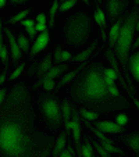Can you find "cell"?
<instances>
[{
	"instance_id": "obj_1",
	"label": "cell",
	"mask_w": 139,
	"mask_h": 157,
	"mask_svg": "<svg viewBox=\"0 0 139 157\" xmlns=\"http://www.w3.org/2000/svg\"><path fill=\"white\" fill-rule=\"evenodd\" d=\"M53 146L54 138L35 127L29 90L17 83L0 103V157H48Z\"/></svg>"
},
{
	"instance_id": "obj_2",
	"label": "cell",
	"mask_w": 139,
	"mask_h": 157,
	"mask_svg": "<svg viewBox=\"0 0 139 157\" xmlns=\"http://www.w3.org/2000/svg\"><path fill=\"white\" fill-rule=\"evenodd\" d=\"M103 70L102 63H92L78 72L70 90L74 103L95 113H111L128 109L129 103L124 96L110 93Z\"/></svg>"
},
{
	"instance_id": "obj_3",
	"label": "cell",
	"mask_w": 139,
	"mask_h": 157,
	"mask_svg": "<svg viewBox=\"0 0 139 157\" xmlns=\"http://www.w3.org/2000/svg\"><path fill=\"white\" fill-rule=\"evenodd\" d=\"M138 22H139V11L138 7L132 10L129 14H127V17L124 18L120 28V33L117 36V40H115L114 46V56L117 57V60L120 61L122 67V71H124V78L125 82H127L128 88L131 89V92L135 95V88L132 85V81H131V74L128 71V57H129V50H131V43H132V39L135 32L138 31Z\"/></svg>"
},
{
	"instance_id": "obj_4",
	"label": "cell",
	"mask_w": 139,
	"mask_h": 157,
	"mask_svg": "<svg viewBox=\"0 0 139 157\" xmlns=\"http://www.w3.org/2000/svg\"><path fill=\"white\" fill-rule=\"evenodd\" d=\"M89 33H91V18L82 11L71 15L64 25L65 40L72 48L82 46L88 40Z\"/></svg>"
},
{
	"instance_id": "obj_5",
	"label": "cell",
	"mask_w": 139,
	"mask_h": 157,
	"mask_svg": "<svg viewBox=\"0 0 139 157\" xmlns=\"http://www.w3.org/2000/svg\"><path fill=\"white\" fill-rule=\"evenodd\" d=\"M38 104L44 116V120L48 122V127L52 131L59 129L63 125V116L59 104V99L56 96L49 95V93H43V95L39 96Z\"/></svg>"
},
{
	"instance_id": "obj_6",
	"label": "cell",
	"mask_w": 139,
	"mask_h": 157,
	"mask_svg": "<svg viewBox=\"0 0 139 157\" xmlns=\"http://www.w3.org/2000/svg\"><path fill=\"white\" fill-rule=\"evenodd\" d=\"M70 127L72 131V138L75 140V149H77V156H81V118L78 109L75 104H71V117H70Z\"/></svg>"
},
{
	"instance_id": "obj_7",
	"label": "cell",
	"mask_w": 139,
	"mask_h": 157,
	"mask_svg": "<svg viewBox=\"0 0 139 157\" xmlns=\"http://www.w3.org/2000/svg\"><path fill=\"white\" fill-rule=\"evenodd\" d=\"M128 7V2L125 0H107L106 3V10L107 15H109V24H114L118 20Z\"/></svg>"
},
{
	"instance_id": "obj_8",
	"label": "cell",
	"mask_w": 139,
	"mask_h": 157,
	"mask_svg": "<svg viewBox=\"0 0 139 157\" xmlns=\"http://www.w3.org/2000/svg\"><path fill=\"white\" fill-rule=\"evenodd\" d=\"M106 56H107V59H109V61L111 63V65H113V70H114V72L117 74V79H120V82H121V85L124 86V89H127V92H128V95L132 98V100H133V103H135V106H139V101L135 99V96H133V93L131 92V89L128 88V85H127V82L124 81V78H122V75H121V72H120V65H118V63H117V59L114 57V53L111 52V49H109V50L106 52Z\"/></svg>"
},
{
	"instance_id": "obj_9",
	"label": "cell",
	"mask_w": 139,
	"mask_h": 157,
	"mask_svg": "<svg viewBox=\"0 0 139 157\" xmlns=\"http://www.w3.org/2000/svg\"><path fill=\"white\" fill-rule=\"evenodd\" d=\"M67 70H68V65L67 64H60V65H57V67H52V68L48 70V71L44 72L43 75H41V77H39V81L32 86V88L33 89H38L39 86L43 83V81H46V79H54V78H57L59 75H61L63 72H65Z\"/></svg>"
},
{
	"instance_id": "obj_10",
	"label": "cell",
	"mask_w": 139,
	"mask_h": 157,
	"mask_svg": "<svg viewBox=\"0 0 139 157\" xmlns=\"http://www.w3.org/2000/svg\"><path fill=\"white\" fill-rule=\"evenodd\" d=\"M99 131L104 133H122L125 132V127L122 125H118L117 122H111V121H99L95 122V125Z\"/></svg>"
},
{
	"instance_id": "obj_11",
	"label": "cell",
	"mask_w": 139,
	"mask_h": 157,
	"mask_svg": "<svg viewBox=\"0 0 139 157\" xmlns=\"http://www.w3.org/2000/svg\"><path fill=\"white\" fill-rule=\"evenodd\" d=\"M49 39H50V35H49V31L44 29L42 31V33L38 36V39L35 40V44L32 46V49H31V54L29 57H35L36 54L39 53V52H42L46 46H48L49 43Z\"/></svg>"
},
{
	"instance_id": "obj_12",
	"label": "cell",
	"mask_w": 139,
	"mask_h": 157,
	"mask_svg": "<svg viewBox=\"0 0 139 157\" xmlns=\"http://www.w3.org/2000/svg\"><path fill=\"white\" fill-rule=\"evenodd\" d=\"M4 33H6L7 39H9V42H10V46H11L13 63H14V65H17V64H18V60H20V57H21V49H20V46H18L17 40H15V38L13 36L11 31H10L9 28H4Z\"/></svg>"
},
{
	"instance_id": "obj_13",
	"label": "cell",
	"mask_w": 139,
	"mask_h": 157,
	"mask_svg": "<svg viewBox=\"0 0 139 157\" xmlns=\"http://www.w3.org/2000/svg\"><path fill=\"white\" fill-rule=\"evenodd\" d=\"M125 17H127V15H121V17L111 25V29H110V32H109V43H110L109 48L110 49H113L115 40H117V36H118V33H120V28H121V24H122V21H124Z\"/></svg>"
},
{
	"instance_id": "obj_14",
	"label": "cell",
	"mask_w": 139,
	"mask_h": 157,
	"mask_svg": "<svg viewBox=\"0 0 139 157\" xmlns=\"http://www.w3.org/2000/svg\"><path fill=\"white\" fill-rule=\"evenodd\" d=\"M121 140L127 146H129L136 154L139 153V132H133V133H129V135H122Z\"/></svg>"
},
{
	"instance_id": "obj_15",
	"label": "cell",
	"mask_w": 139,
	"mask_h": 157,
	"mask_svg": "<svg viewBox=\"0 0 139 157\" xmlns=\"http://www.w3.org/2000/svg\"><path fill=\"white\" fill-rule=\"evenodd\" d=\"M128 71H131L132 77L136 81L139 79V53H133L131 57H128Z\"/></svg>"
},
{
	"instance_id": "obj_16",
	"label": "cell",
	"mask_w": 139,
	"mask_h": 157,
	"mask_svg": "<svg viewBox=\"0 0 139 157\" xmlns=\"http://www.w3.org/2000/svg\"><path fill=\"white\" fill-rule=\"evenodd\" d=\"M61 116L64 118V125H65V132L71 133V127H70V117H71V104L68 100H64L61 104Z\"/></svg>"
},
{
	"instance_id": "obj_17",
	"label": "cell",
	"mask_w": 139,
	"mask_h": 157,
	"mask_svg": "<svg viewBox=\"0 0 139 157\" xmlns=\"http://www.w3.org/2000/svg\"><path fill=\"white\" fill-rule=\"evenodd\" d=\"M85 67H86V60L82 63V64L79 65V67H78L77 70H75V71H71V72H68L67 75H64V77H63L61 79H60V82L57 83V86H54V88H56V89H54V90H56V92H57V90H60V89H61L63 86H64L67 82H70V81H72V79H74V78L78 75V72H79L82 68H85Z\"/></svg>"
},
{
	"instance_id": "obj_18",
	"label": "cell",
	"mask_w": 139,
	"mask_h": 157,
	"mask_svg": "<svg viewBox=\"0 0 139 157\" xmlns=\"http://www.w3.org/2000/svg\"><path fill=\"white\" fill-rule=\"evenodd\" d=\"M95 21L98 22V25L100 27V32H102V39L106 40V17H104V13L102 11L99 7H96L95 10Z\"/></svg>"
},
{
	"instance_id": "obj_19",
	"label": "cell",
	"mask_w": 139,
	"mask_h": 157,
	"mask_svg": "<svg viewBox=\"0 0 139 157\" xmlns=\"http://www.w3.org/2000/svg\"><path fill=\"white\" fill-rule=\"evenodd\" d=\"M67 132H61L60 133V136L57 138V140H56V143H54V146H53V149H52V153H53V156L54 157H57L59 156V153L64 149V146H65V143H67Z\"/></svg>"
},
{
	"instance_id": "obj_20",
	"label": "cell",
	"mask_w": 139,
	"mask_h": 157,
	"mask_svg": "<svg viewBox=\"0 0 139 157\" xmlns=\"http://www.w3.org/2000/svg\"><path fill=\"white\" fill-rule=\"evenodd\" d=\"M82 122H83V124H85V127L88 128V129L91 131L92 133H95V135H96V136H98V139L100 140V142H109V143H114V140H111V139H109V138H106V136H104V135H103V132H102V131H99L96 127H93V125H92L91 122H89V120L82 118Z\"/></svg>"
},
{
	"instance_id": "obj_21",
	"label": "cell",
	"mask_w": 139,
	"mask_h": 157,
	"mask_svg": "<svg viewBox=\"0 0 139 157\" xmlns=\"http://www.w3.org/2000/svg\"><path fill=\"white\" fill-rule=\"evenodd\" d=\"M52 67H53V65H52V54H48V56L44 57L41 63H38L36 75H38V77H41V75H43L44 72L48 71V70H50Z\"/></svg>"
},
{
	"instance_id": "obj_22",
	"label": "cell",
	"mask_w": 139,
	"mask_h": 157,
	"mask_svg": "<svg viewBox=\"0 0 139 157\" xmlns=\"http://www.w3.org/2000/svg\"><path fill=\"white\" fill-rule=\"evenodd\" d=\"M96 46H98V42H93V43H92L91 46L86 49V50H83L82 53L77 54V56L71 57V59H70V61H85V60L88 59V57L91 56L92 53H93V50L96 49Z\"/></svg>"
},
{
	"instance_id": "obj_23",
	"label": "cell",
	"mask_w": 139,
	"mask_h": 157,
	"mask_svg": "<svg viewBox=\"0 0 139 157\" xmlns=\"http://www.w3.org/2000/svg\"><path fill=\"white\" fill-rule=\"evenodd\" d=\"M81 156H85V157H93L95 156V151L92 149V145L89 142V138L83 136V142L81 143Z\"/></svg>"
},
{
	"instance_id": "obj_24",
	"label": "cell",
	"mask_w": 139,
	"mask_h": 157,
	"mask_svg": "<svg viewBox=\"0 0 139 157\" xmlns=\"http://www.w3.org/2000/svg\"><path fill=\"white\" fill-rule=\"evenodd\" d=\"M78 113H79V116L82 117V118L89 120V121H95L99 117V113H95V111H91V110H86V109L78 110Z\"/></svg>"
},
{
	"instance_id": "obj_25",
	"label": "cell",
	"mask_w": 139,
	"mask_h": 157,
	"mask_svg": "<svg viewBox=\"0 0 139 157\" xmlns=\"http://www.w3.org/2000/svg\"><path fill=\"white\" fill-rule=\"evenodd\" d=\"M17 43H18V46H20L21 52H25V53L29 52V39L25 38L24 35H18Z\"/></svg>"
},
{
	"instance_id": "obj_26",
	"label": "cell",
	"mask_w": 139,
	"mask_h": 157,
	"mask_svg": "<svg viewBox=\"0 0 139 157\" xmlns=\"http://www.w3.org/2000/svg\"><path fill=\"white\" fill-rule=\"evenodd\" d=\"M59 0H53V6L50 9V20H49V27L53 28L54 27V17H56V13L59 11Z\"/></svg>"
},
{
	"instance_id": "obj_27",
	"label": "cell",
	"mask_w": 139,
	"mask_h": 157,
	"mask_svg": "<svg viewBox=\"0 0 139 157\" xmlns=\"http://www.w3.org/2000/svg\"><path fill=\"white\" fill-rule=\"evenodd\" d=\"M75 4H77V0H64V2H61V4H59V11L64 13L67 10H70L71 7H74Z\"/></svg>"
},
{
	"instance_id": "obj_28",
	"label": "cell",
	"mask_w": 139,
	"mask_h": 157,
	"mask_svg": "<svg viewBox=\"0 0 139 157\" xmlns=\"http://www.w3.org/2000/svg\"><path fill=\"white\" fill-rule=\"evenodd\" d=\"M89 142H91L92 145L95 146V149H96V151L99 153V156H102V157H109V156H110V153L103 147V146L100 145V143H98L96 140H91V139H89Z\"/></svg>"
},
{
	"instance_id": "obj_29",
	"label": "cell",
	"mask_w": 139,
	"mask_h": 157,
	"mask_svg": "<svg viewBox=\"0 0 139 157\" xmlns=\"http://www.w3.org/2000/svg\"><path fill=\"white\" fill-rule=\"evenodd\" d=\"M28 14H29V10H24V11L18 13L17 15H14L13 18H10V20L7 21V22H9V24H15V22H20V21H21V20H24V18L27 17Z\"/></svg>"
},
{
	"instance_id": "obj_30",
	"label": "cell",
	"mask_w": 139,
	"mask_h": 157,
	"mask_svg": "<svg viewBox=\"0 0 139 157\" xmlns=\"http://www.w3.org/2000/svg\"><path fill=\"white\" fill-rule=\"evenodd\" d=\"M43 88L48 90V92H50V90H53L54 89V86H56V83H54V79H46V81H43Z\"/></svg>"
},
{
	"instance_id": "obj_31",
	"label": "cell",
	"mask_w": 139,
	"mask_h": 157,
	"mask_svg": "<svg viewBox=\"0 0 139 157\" xmlns=\"http://www.w3.org/2000/svg\"><path fill=\"white\" fill-rule=\"evenodd\" d=\"M24 67H25V64H24V63H22V64H21L20 67H18V65H17V68H15V71L13 72L11 75H10V78H9V79H15V78H18V77H20V74H21V72H22V70H24Z\"/></svg>"
},
{
	"instance_id": "obj_32",
	"label": "cell",
	"mask_w": 139,
	"mask_h": 157,
	"mask_svg": "<svg viewBox=\"0 0 139 157\" xmlns=\"http://www.w3.org/2000/svg\"><path fill=\"white\" fill-rule=\"evenodd\" d=\"M115 121H117V124H118V125L125 127V124L128 122V116H125V114H118V116H117V118H115Z\"/></svg>"
},
{
	"instance_id": "obj_33",
	"label": "cell",
	"mask_w": 139,
	"mask_h": 157,
	"mask_svg": "<svg viewBox=\"0 0 139 157\" xmlns=\"http://www.w3.org/2000/svg\"><path fill=\"white\" fill-rule=\"evenodd\" d=\"M25 32L29 35L31 40H33V39H35V36H36V29H35V27H27V28H25Z\"/></svg>"
},
{
	"instance_id": "obj_34",
	"label": "cell",
	"mask_w": 139,
	"mask_h": 157,
	"mask_svg": "<svg viewBox=\"0 0 139 157\" xmlns=\"http://www.w3.org/2000/svg\"><path fill=\"white\" fill-rule=\"evenodd\" d=\"M61 52H63V49L60 46H57L56 52H54V61L56 63H61Z\"/></svg>"
},
{
	"instance_id": "obj_35",
	"label": "cell",
	"mask_w": 139,
	"mask_h": 157,
	"mask_svg": "<svg viewBox=\"0 0 139 157\" xmlns=\"http://www.w3.org/2000/svg\"><path fill=\"white\" fill-rule=\"evenodd\" d=\"M20 24H21V25H24V27L27 28V27H35L36 22H35L33 20H25V18H24V20H21V21H20Z\"/></svg>"
},
{
	"instance_id": "obj_36",
	"label": "cell",
	"mask_w": 139,
	"mask_h": 157,
	"mask_svg": "<svg viewBox=\"0 0 139 157\" xmlns=\"http://www.w3.org/2000/svg\"><path fill=\"white\" fill-rule=\"evenodd\" d=\"M0 60L3 63L7 61V48L3 44V48H2V52H0Z\"/></svg>"
},
{
	"instance_id": "obj_37",
	"label": "cell",
	"mask_w": 139,
	"mask_h": 157,
	"mask_svg": "<svg viewBox=\"0 0 139 157\" xmlns=\"http://www.w3.org/2000/svg\"><path fill=\"white\" fill-rule=\"evenodd\" d=\"M36 70H38V63L35 61V63H33V64L29 67V70H28V77H32V75L36 72Z\"/></svg>"
},
{
	"instance_id": "obj_38",
	"label": "cell",
	"mask_w": 139,
	"mask_h": 157,
	"mask_svg": "<svg viewBox=\"0 0 139 157\" xmlns=\"http://www.w3.org/2000/svg\"><path fill=\"white\" fill-rule=\"evenodd\" d=\"M71 53L70 52H67V50H63L61 52V61H67V60H70L71 59Z\"/></svg>"
},
{
	"instance_id": "obj_39",
	"label": "cell",
	"mask_w": 139,
	"mask_h": 157,
	"mask_svg": "<svg viewBox=\"0 0 139 157\" xmlns=\"http://www.w3.org/2000/svg\"><path fill=\"white\" fill-rule=\"evenodd\" d=\"M109 90H110V93H111V95H114V96H120V92H118V89H117V86H115V85L109 86Z\"/></svg>"
},
{
	"instance_id": "obj_40",
	"label": "cell",
	"mask_w": 139,
	"mask_h": 157,
	"mask_svg": "<svg viewBox=\"0 0 139 157\" xmlns=\"http://www.w3.org/2000/svg\"><path fill=\"white\" fill-rule=\"evenodd\" d=\"M59 156H61V157H72V154H71V151L68 150V149H63V150L59 153Z\"/></svg>"
},
{
	"instance_id": "obj_41",
	"label": "cell",
	"mask_w": 139,
	"mask_h": 157,
	"mask_svg": "<svg viewBox=\"0 0 139 157\" xmlns=\"http://www.w3.org/2000/svg\"><path fill=\"white\" fill-rule=\"evenodd\" d=\"M36 22H41V24H46V15L42 13V14H39L38 17H36Z\"/></svg>"
},
{
	"instance_id": "obj_42",
	"label": "cell",
	"mask_w": 139,
	"mask_h": 157,
	"mask_svg": "<svg viewBox=\"0 0 139 157\" xmlns=\"http://www.w3.org/2000/svg\"><path fill=\"white\" fill-rule=\"evenodd\" d=\"M35 29H36V32H38V31H44V29H48V28H46V24H41V22H36L35 24Z\"/></svg>"
},
{
	"instance_id": "obj_43",
	"label": "cell",
	"mask_w": 139,
	"mask_h": 157,
	"mask_svg": "<svg viewBox=\"0 0 139 157\" xmlns=\"http://www.w3.org/2000/svg\"><path fill=\"white\" fill-rule=\"evenodd\" d=\"M7 96V89L4 88V89H0V103L4 100V98Z\"/></svg>"
},
{
	"instance_id": "obj_44",
	"label": "cell",
	"mask_w": 139,
	"mask_h": 157,
	"mask_svg": "<svg viewBox=\"0 0 139 157\" xmlns=\"http://www.w3.org/2000/svg\"><path fill=\"white\" fill-rule=\"evenodd\" d=\"M2 31H3V28H2V18H0V52H2V48H3V36H2Z\"/></svg>"
},
{
	"instance_id": "obj_45",
	"label": "cell",
	"mask_w": 139,
	"mask_h": 157,
	"mask_svg": "<svg viewBox=\"0 0 139 157\" xmlns=\"http://www.w3.org/2000/svg\"><path fill=\"white\" fill-rule=\"evenodd\" d=\"M13 4H21V3H25V2H28V0H10Z\"/></svg>"
},
{
	"instance_id": "obj_46",
	"label": "cell",
	"mask_w": 139,
	"mask_h": 157,
	"mask_svg": "<svg viewBox=\"0 0 139 157\" xmlns=\"http://www.w3.org/2000/svg\"><path fill=\"white\" fill-rule=\"evenodd\" d=\"M67 149H68V150H70V151H71V154H72V156H77V154H75V151H74V149H72V146H71V145H67Z\"/></svg>"
},
{
	"instance_id": "obj_47",
	"label": "cell",
	"mask_w": 139,
	"mask_h": 157,
	"mask_svg": "<svg viewBox=\"0 0 139 157\" xmlns=\"http://www.w3.org/2000/svg\"><path fill=\"white\" fill-rule=\"evenodd\" d=\"M138 46H139V40H135V43L132 44V49H136Z\"/></svg>"
},
{
	"instance_id": "obj_48",
	"label": "cell",
	"mask_w": 139,
	"mask_h": 157,
	"mask_svg": "<svg viewBox=\"0 0 139 157\" xmlns=\"http://www.w3.org/2000/svg\"><path fill=\"white\" fill-rule=\"evenodd\" d=\"M6 2H7V0H0V7H4V6H6Z\"/></svg>"
},
{
	"instance_id": "obj_49",
	"label": "cell",
	"mask_w": 139,
	"mask_h": 157,
	"mask_svg": "<svg viewBox=\"0 0 139 157\" xmlns=\"http://www.w3.org/2000/svg\"><path fill=\"white\" fill-rule=\"evenodd\" d=\"M82 2H85L86 4H89V0H82Z\"/></svg>"
},
{
	"instance_id": "obj_50",
	"label": "cell",
	"mask_w": 139,
	"mask_h": 157,
	"mask_svg": "<svg viewBox=\"0 0 139 157\" xmlns=\"http://www.w3.org/2000/svg\"><path fill=\"white\" fill-rule=\"evenodd\" d=\"M98 2H99V3H102V2H103V0H98Z\"/></svg>"
},
{
	"instance_id": "obj_51",
	"label": "cell",
	"mask_w": 139,
	"mask_h": 157,
	"mask_svg": "<svg viewBox=\"0 0 139 157\" xmlns=\"http://www.w3.org/2000/svg\"><path fill=\"white\" fill-rule=\"evenodd\" d=\"M61 2H64V0H61Z\"/></svg>"
}]
</instances>
